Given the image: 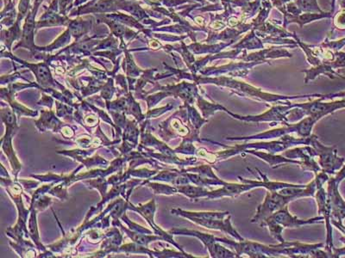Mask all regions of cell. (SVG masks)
Returning a JSON list of instances; mask_svg holds the SVG:
<instances>
[{"mask_svg":"<svg viewBox=\"0 0 345 258\" xmlns=\"http://www.w3.org/2000/svg\"><path fill=\"white\" fill-rule=\"evenodd\" d=\"M269 220H273L274 222L282 225L283 226H289V227H294V226H300V225H305V224H310V223H314L315 220L318 219H323V218H317L314 220H298L296 218L293 217L291 214L287 212V208L286 206L284 209L281 211L277 212L276 214L268 218Z\"/></svg>","mask_w":345,"mask_h":258,"instance_id":"6da1fadb","label":"cell"},{"mask_svg":"<svg viewBox=\"0 0 345 258\" xmlns=\"http://www.w3.org/2000/svg\"><path fill=\"white\" fill-rule=\"evenodd\" d=\"M28 6V0H22L21 1V4H20V11H22V12H25V10L27 8Z\"/></svg>","mask_w":345,"mask_h":258,"instance_id":"7a4b0ae2","label":"cell"},{"mask_svg":"<svg viewBox=\"0 0 345 258\" xmlns=\"http://www.w3.org/2000/svg\"><path fill=\"white\" fill-rule=\"evenodd\" d=\"M222 23L221 22H214L213 24V27L214 28V29H219V28L222 27Z\"/></svg>","mask_w":345,"mask_h":258,"instance_id":"3957f363","label":"cell"},{"mask_svg":"<svg viewBox=\"0 0 345 258\" xmlns=\"http://www.w3.org/2000/svg\"><path fill=\"white\" fill-rule=\"evenodd\" d=\"M196 21L197 22H199V24L203 23V20H202L201 17H197Z\"/></svg>","mask_w":345,"mask_h":258,"instance_id":"277c9868","label":"cell"}]
</instances>
